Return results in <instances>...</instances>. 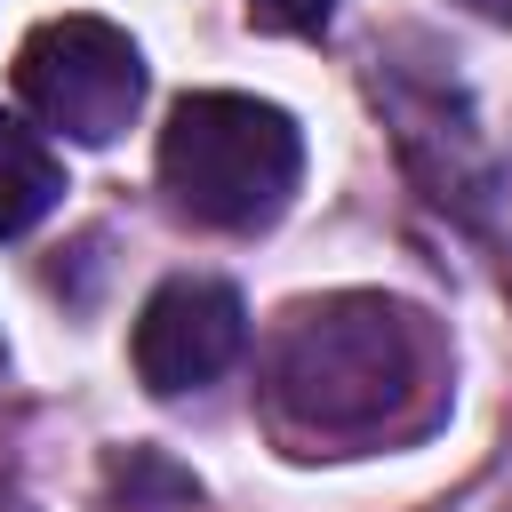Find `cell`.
Segmentation results:
<instances>
[{
	"label": "cell",
	"mask_w": 512,
	"mask_h": 512,
	"mask_svg": "<svg viewBox=\"0 0 512 512\" xmlns=\"http://www.w3.org/2000/svg\"><path fill=\"white\" fill-rule=\"evenodd\" d=\"M304 176V136L280 104L240 88H200L160 128V184L192 224L256 232L288 208Z\"/></svg>",
	"instance_id": "cell-2"
},
{
	"label": "cell",
	"mask_w": 512,
	"mask_h": 512,
	"mask_svg": "<svg viewBox=\"0 0 512 512\" xmlns=\"http://www.w3.org/2000/svg\"><path fill=\"white\" fill-rule=\"evenodd\" d=\"M16 88L72 144H112L144 104V56L104 16H48L16 48Z\"/></svg>",
	"instance_id": "cell-3"
},
{
	"label": "cell",
	"mask_w": 512,
	"mask_h": 512,
	"mask_svg": "<svg viewBox=\"0 0 512 512\" xmlns=\"http://www.w3.org/2000/svg\"><path fill=\"white\" fill-rule=\"evenodd\" d=\"M248 16L264 32H320L336 16V0H248Z\"/></svg>",
	"instance_id": "cell-6"
},
{
	"label": "cell",
	"mask_w": 512,
	"mask_h": 512,
	"mask_svg": "<svg viewBox=\"0 0 512 512\" xmlns=\"http://www.w3.org/2000/svg\"><path fill=\"white\" fill-rule=\"evenodd\" d=\"M472 16H488V24H512V0H464Z\"/></svg>",
	"instance_id": "cell-7"
},
{
	"label": "cell",
	"mask_w": 512,
	"mask_h": 512,
	"mask_svg": "<svg viewBox=\"0 0 512 512\" xmlns=\"http://www.w3.org/2000/svg\"><path fill=\"white\" fill-rule=\"evenodd\" d=\"M264 384L304 440H392L440 400V336L392 296H320L288 312Z\"/></svg>",
	"instance_id": "cell-1"
},
{
	"label": "cell",
	"mask_w": 512,
	"mask_h": 512,
	"mask_svg": "<svg viewBox=\"0 0 512 512\" xmlns=\"http://www.w3.org/2000/svg\"><path fill=\"white\" fill-rule=\"evenodd\" d=\"M240 344H248V304L224 280H200V272L152 288V304L136 312V376L160 400L216 384L240 360Z\"/></svg>",
	"instance_id": "cell-4"
},
{
	"label": "cell",
	"mask_w": 512,
	"mask_h": 512,
	"mask_svg": "<svg viewBox=\"0 0 512 512\" xmlns=\"http://www.w3.org/2000/svg\"><path fill=\"white\" fill-rule=\"evenodd\" d=\"M56 192H64L56 152H48L24 120H8V112H0V240L32 232V224L56 208Z\"/></svg>",
	"instance_id": "cell-5"
}]
</instances>
